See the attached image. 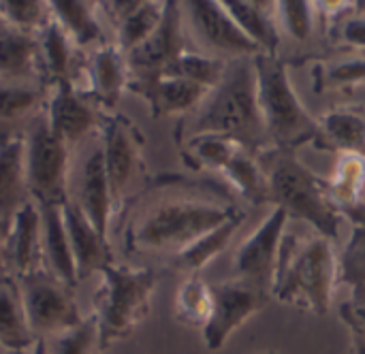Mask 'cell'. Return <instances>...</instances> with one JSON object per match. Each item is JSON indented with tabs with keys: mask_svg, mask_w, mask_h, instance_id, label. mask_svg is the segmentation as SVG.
<instances>
[{
	"mask_svg": "<svg viewBox=\"0 0 365 354\" xmlns=\"http://www.w3.org/2000/svg\"><path fill=\"white\" fill-rule=\"evenodd\" d=\"M314 147L321 152L365 156V107H336L319 120Z\"/></svg>",
	"mask_w": 365,
	"mask_h": 354,
	"instance_id": "obj_22",
	"label": "cell"
},
{
	"mask_svg": "<svg viewBox=\"0 0 365 354\" xmlns=\"http://www.w3.org/2000/svg\"><path fill=\"white\" fill-rule=\"evenodd\" d=\"M38 75L36 36L9 30L0 34V83Z\"/></svg>",
	"mask_w": 365,
	"mask_h": 354,
	"instance_id": "obj_32",
	"label": "cell"
},
{
	"mask_svg": "<svg viewBox=\"0 0 365 354\" xmlns=\"http://www.w3.org/2000/svg\"><path fill=\"white\" fill-rule=\"evenodd\" d=\"M38 205V203H36ZM41 265L47 274L68 286H77L75 263L62 216V203H41Z\"/></svg>",
	"mask_w": 365,
	"mask_h": 354,
	"instance_id": "obj_20",
	"label": "cell"
},
{
	"mask_svg": "<svg viewBox=\"0 0 365 354\" xmlns=\"http://www.w3.org/2000/svg\"><path fill=\"white\" fill-rule=\"evenodd\" d=\"M77 207L83 212L88 222L103 235L107 237L109 233V222L113 214V199L105 173V162H103V150L96 147L83 169H81V182H79V197H77Z\"/></svg>",
	"mask_w": 365,
	"mask_h": 354,
	"instance_id": "obj_23",
	"label": "cell"
},
{
	"mask_svg": "<svg viewBox=\"0 0 365 354\" xmlns=\"http://www.w3.org/2000/svg\"><path fill=\"white\" fill-rule=\"evenodd\" d=\"M212 135L235 141L252 156L272 147L259 109L255 58L229 60L222 81L175 128V141Z\"/></svg>",
	"mask_w": 365,
	"mask_h": 354,
	"instance_id": "obj_2",
	"label": "cell"
},
{
	"mask_svg": "<svg viewBox=\"0 0 365 354\" xmlns=\"http://www.w3.org/2000/svg\"><path fill=\"white\" fill-rule=\"evenodd\" d=\"M182 11L186 36L199 45L197 51L227 62L235 58H255L261 53L259 47L233 21L222 2L190 0L182 2Z\"/></svg>",
	"mask_w": 365,
	"mask_h": 354,
	"instance_id": "obj_9",
	"label": "cell"
},
{
	"mask_svg": "<svg viewBox=\"0 0 365 354\" xmlns=\"http://www.w3.org/2000/svg\"><path fill=\"white\" fill-rule=\"evenodd\" d=\"M165 11V2L141 0L135 11H130L115 26V47L122 56H128L135 47H139L160 24Z\"/></svg>",
	"mask_w": 365,
	"mask_h": 354,
	"instance_id": "obj_34",
	"label": "cell"
},
{
	"mask_svg": "<svg viewBox=\"0 0 365 354\" xmlns=\"http://www.w3.org/2000/svg\"><path fill=\"white\" fill-rule=\"evenodd\" d=\"M351 335V354H365V333L357 329H349Z\"/></svg>",
	"mask_w": 365,
	"mask_h": 354,
	"instance_id": "obj_42",
	"label": "cell"
},
{
	"mask_svg": "<svg viewBox=\"0 0 365 354\" xmlns=\"http://www.w3.org/2000/svg\"><path fill=\"white\" fill-rule=\"evenodd\" d=\"M261 354H276L274 350H267V353H261Z\"/></svg>",
	"mask_w": 365,
	"mask_h": 354,
	"instance_id": "obj_46",
	"label": "cell"
},
{
	"mask_svg": "<svg viewBox=\"0 0 365 354\" xmlns=\"http://www.w3.org/2000/svg\"><path fill=\"white\" fill-rule=\"evenodd\" d=\"M128 92L141 96L150 105V113L154 120L169 115H190L212 92L203 85H197L178 77H152V79H128Z\"/></svg>",
	"mask_w": 365,
	"mask_h": 354,
	"instance_id": "obj_16",
	"label": "cell"
},
{
	"mask_svg": "<svg viewBox=\"0 0 365 354\" xmlns=\"http://www.w3.org/2000/svg\"><path fill=\"white\" fill-rule=\"evenodd\" d=\"M101 150H103V162L105 173L113 199V207H118L133 190L135 184H139L145 177V162H143V145L145 137L122 113L103 115L101 124Z\"/></svg>",
	"mask_w": 365,
	"mask_h": 354,
	"instance_id": "obj_8",
	"label": "cell"
},
{
	"mask_svg": "<svg viewBox=\"0 0 365 354\" xmlns=\"http://www.w3.org/2000/svg\"><path fill=\"white\" fill-rule=\"evenodd\" d=\"M2 263L15 280L43 269L41 265V212L34 201L21 205L4 224Z\"/></svg>",
	"mask_w": 365,
	"mask_h": 354,
	"instance_id": "obj_15",
	"label": "cell"
},
{
	"mask_svg": "<svg viewBox=\"0 0 365 354\" xmlns=\"http://www.w3.org/2000/svg\"><path fill=\"white\" fill-rule=\"evenodd\" d=\"M38 45V75L49 83L73 81V43L60 24L51 17L47 26L36 34Z\"/></svg>",
	"mask_w": 365,
	"mask_h": 354,
	"instance_id": "obj_29",
	"label": "cell"
},
{
	"mask_svg": "<svg viewBox=\"0 0 365 354\" xmlns=\"http://www.w3.org/2000/svg\"><path fill=\"white\" fill-rule=\"evenodd\" d=\"M158 278V271L152 267L133 269L109 265L101 271V284L94 291L92 306L105 348L130 338L148 318Z\"/></svg>",
	"mask_w": 365,
	"mask_h": 354,
	"instance_id": "obj_6",
	"label": "cell"
},
{
	"mask_svg": "<svg viewBox=\"0 0 365 354\" xmlns=\"http://www.w3.org/2000/svg\"><path fill=\"white\" fill-rule=\"evenodd\" d=\"M103 350L107 348L94 314L62 333L36 340L38 354H103Z\"/></svg>",
	"mask_w": 365,
	"mask_h": 354,
	"instance_id": "obj_33",
	"label": "cell"
},
{
	"mask_svg": "<svg viewBox=\"0 0 365 354\" xmlns=\"http://www.w3.org/2000/svg\"><path fill=\"white\" fill-rule=\"evenodd\" d=\"M212 316L205 325L203 342L210 350H220L227 340L257 312L267 308L272 295L240 280L229 278L222 282H212Z\"/></svg>",
	"mask_w": 365,
	"mask_h": 354,
	"instance_id": "obj_11",
	"label": "cell"
},
{
	"mask_svg": "<svg viewBox=\"0 0 365 354\" xmlns=\"http://www.w3.org/2000/svg\"><path fill=\"white\" fill-rule=\"evenodd\" d=\"M334 244L319 233H284L272 299L325 316L340 282V256Z\"/></svg>",
	"mask_w": 365,
	"mask_h": 354,
	"instance_id": "obj_3",
	"label": "cell"
},
{
	"mask_svg": "<svg viewBox=\"0 0 365 354\" xmlns=\"http://www.w3.org/2000/svg\"><path fill=\"white\" fill-rule=\"evenodd\" d=\"M340 282L351 288L365 284V227H353L351 239L340 254Z\"/></svg>",
	"mask_w": 365,
	"mask_h": 354,
	"instance_id": "obj_39",
	"label": "cell"
},
{
	"mask_svg": "<svg viewBox=\"0 0 365 354\" xmlns=\"http://www.w3.org/2000/svg\"><path fill=\"white\" fill-rule=\"evenodd\" d=\"M188 47V36L184 28L182 2L167 0L163 19L158 28L126 58L130 79H152L160 77L169 64H173Z\"/></svg>",
	"mask_w": 365,
	"mask_h": 354,
	"instance_id": "obj_12",
	"label": "cell"
},
{
	"mask_svg": "<svg viewBox=\"0 0 365 354\" xmlns=\"http://www.w3.org/2000/svg\"><path fill=\"white\" fill-rule=\"evenodd\" d=\"M0 17L15 32L36 36L51 19L49 2L38 0H0Z\"/></svg>",
	"mask_w": 365,
	"mask_h": 354,
	"instance_id": "obj_37",
	"label": "cell"
},
{
	"mask_svg": "<svg viewBox=\"0 0 365 354\" xmlns=\"http://www.w3.org/2000/svg\"><path fill=\"white\" fill-rule=\"evenodd\" d=\"M26 137H0V222H6L21 205L32 201L26 184Z\"/></svg>",
	"mask_w": 365,
	"mask_h": 354,
	"instance_id": "obj_24",
	"label": "cell"
},
{
	"mask_svg": "<svg viewBox=\"0 0 365 354\" xmlns=\"http://www.w3.org/2000/svg\"><path fill=\"white\" fill-rule=\"evenodd\" d=\"M130 79L126 58L118 51L115 45L107 43L103 47H96L90 53L88 62V81L90 88L86 90V98L92 100L96 107L111 111L118 100L122 98V92L126 90Z\"/></svg>",
	"mask_w": 365,
	"mask_h": 354,
	"instance_id": "obj_19",
	"label": "cell"
},
{
	"mask_svg": "<svg viewBox=\"0 0 365 354\" xmlns=\"http://www.w3.org/2000/svg\"><path fill=\"white\" fill-rule=\"evenodd\" d=\"M158 194L145 203L126 231L128 252L178 256L225 222L246 214L237 194L220 177L163 175L152 182Z\"/></svg>",
	"mask_w": 365,
	"mask_h": 354,
	"instance_id": "obj_1",
	"label": "cell"
},
{
	"mask_svg": "<svg viewBox=\"0 0 365 354\" xmlns=\"http://www.w3.org/2000/svg\"><path fill=\"white\" fill-rule=\"evenodd\" d=\"M36 340L26 323L17 280L0 278V348L4 353L32 350Z\"/></svg>",
	"mask_w": 365,
	"mask_h": 354,
	"instance_id": "obj_28",
	"label": "cell"
},
{
	"mask_svg": "<svg viewBox=\"0 0 365 354\" xmlns=\"http://www.w3.org/2000/svg\"><path fill=\"white\" fill-rule=\"evenodd\" d=\"M41 98V92L15 85V83H0V120H13L30 111Z\"/></svg>",
	"mask_w": 365,
	"mask_h": 354,
	"instance_id": "obj_40",
	"label": "cell"
},
{
	"mask_svg": "<svg viewBox=\"0 0 365 354\" xmlns=\"http://www.w3.org/2000/svg\"><path fill=\"white\" fill-rule=\"evenodd\" d=\"M64 227L68 235V246L75 263L77 282L90 278L92 274H101L105 267L113 265L111 248L107 237H103L83 216L75 201L66 199L62 203Z\"/></svg>",
	"mask_w": 365,
	"mask_h": 354,
	"instance_id": "obj_17",
	"label": "cell"
},
{
	"mask_svg": "<svg viewBox=\"0 0 365 354\" xmlns=\"http://www.w3.org/2000/svg\"><path fill=\"white\" fill-rule=\"evenodd\" d=\"M51 17L60 24L75 47H103L107 38L101 28L96 2L81 0H51Z\"/></svg>",
	"mask_w": 365,
	"mask_h": 354,
	"instance_id": "obj_27",
	"label": "cell"
},
{
	"mask_svg": "<svg viewBox=\"0 0 365 354\" xmlns=\"http://www.w3.org/2000/svg\"><path fill=\"white\" fill-rule=\"evenodd\" d=\"M340 318L346 329H357L365 333V284L353 286L351 299L340 306Z\"/></svg>",
	"mask_w": 365,
	"mask_h": 354,
	"instance_id": "obj_41",
	"label": "cell"
},
{
	"mask_svg": "<svg viewBox=\"0 0 365 354\" xmlns=\"http://www.w3.org/2000/svg\"><path fill=\"white\" fill-rule=\"evenodd\" d=\"M218 177L229 184V188L250 205L267 203V182L259 165V156H252L248 150L237 147L233 156L225 162Z\"/></svg>",
	"mask_w": 365,
	"mask_h": 354,
	"instance_id": "obj_30",
	"label": "cell"
},
{
	"mask_svg": "<svg viewBox=\"0 0 365 354\" xmlns=\"http://www.w3.org/2000/svg\"><path fill=\"white\" fill-rule=\"evenodd\" d=\"M246 222V214L225 222L222 227H218L216 231L207 233L205 237H201L199 241H195L188 250H184L182 254L171 259V267L180 274H184L186 278L190 276H201V271L218 256L225 252V248L231 244V239L235 237V233L240 231V227Z\"/></svg>",
	"mask_w": 365,
	"mask_h": 354,
	"instance_id": "obj_31",
	"label": "cell"
},
{
	"mask_svg": "<svg viewBox=\"0 0 365 354\" xmlns=\"http://www.w3.org/2000/svg\"><path fill=\"white\" fill-rule=\"evenodd\" d=\"M4 354H38L36 353V346L32 350H19V353H4Z\"/></svg>",
	"mask_w": 365,
	"mask_h": 354,
	"instance_id": "obj_45",
	"label": "cell"
},
{
	"mask_svg": "<svg viewBox=\"0 0 365 354\" xmlns=\"http://www.w3.org/2000/svg\"><path fill=\"white\" fill-rule=\"evenodd\" d=\"M212 316V291L201 276H190L175 295V321L190 329H205Z\"/></svg>",
	"mask_w": 365,
	"mask_h": 354,
	"instance_id": "obj_36",
	"label": "cell"
},
{
	"mask_svg": "<svg viewBox=\"0 0 365 354\" xmlns=\"http://www.w3.org/2000/svg\"><path fill=\"white\" fill-rule=\"evenodd\" d=\"M317 2L306 0H282L278 2V21L297 41H308L314 32Z\"/></svg>",
	"mask_w": 365,
	"mask_h": 354,
	"instance_id": "obj_38",
	"label": "cell"
},
{
	"mask_svg": "<svg viewBox=\"0 0 365 354\" xmlns=\"http://www.w3.org/2000/svg\"><path fill=\"white\" fill-rule=\"evenodd\" d=\"M323 188L338 212L353 227H365V156L338 154L331 177H323Z\"/></svg>",
	"mask_w": 365,
	"mask_h": 354,
	"instance_id": "obj_18",
	"label": "cell"
},
{
	"mask_svg": "<svg viewBox=\"0 0 365 354\" xmlns=\"http://www.w3.org/2000/svg\"><path fill=\"white\" fill-rule=\"evenodd\" d=\"M9 30H11V28H9V26H6V21L0 17V34H4V32H9Z\"/></svg>",
	"mask_w": 365,
	"mask_h": 354,
	"instance_id": "obj_44",
	"label": "cell"
},
{
	"mask_svg": "<svg viewBox=\"0 0 365 354\" xmlns=\"http://www.w3.org/2000/svg\"><path fill=\"white\" fill-rule=\"evenodd\" d=\"M26 184L34 203H64L66 201V171L68 145L60 141L41 115L26 137Z\"/></svg>",
	"mask_w": 365,
	"mask_h": 354,
	"instance_id": "obj_10",
	"label": "cell"
},
{
	"mask_svg": "<svg viewBox=\"0 0 365 354\" xmlns=\"http://www.w3.org/2000/svg\"><path fill=\"white\" fill-rule=\"evenodd\" d=\"M289 66L291 62L280 56H255L259 109L272 147L299 150L308 143L314 145L319 120L299 100L289 77Z\"/></svg>",
	"mask_w": 365,
	"mask_h": 354,
	"instance_id": "obj_5",
	"label": "cell"
},
{
	"mask_svg": "<svg viewBox=\"0 0 365 354\" xmlns=\"http://www.w3.org/2000/svg\"><path fill=\"white\" fill-rule=\"evenodd\" d=\"M45 120L49 124V130L68 147L103 124V115L98 113V109L90 105L81 90L68 79L47 85Z\"/></svg>",
	"mask_w": 365,
	"mask_h": 354,
	"instance_id": "obj_14",
	"label": "cell"
},
{
	"mask_svg": "<svg viewBox=\"0 0 365 354\" xmlns=\"http://www.w3.org/2000/svg\"><path fill=\"white\" fill-rule=\"evenodd\" d=\"M289 216L274 207L267 220L240 246L233 259V278H240L272 295L280 244L287 233Z\"/></svg>",
	"mask_w": 365,
	"mask_h": 354,
	"instance_id": "obj_13",
	"label": "cell"
},
{
	"mask_svg": "<svg viewBox=\"0 0 365 354\" xmlns=\"http://www.w3.org/2000/svg\"><path fill=\"white\" fill-rule=\"evenodd\" d=\"M314 62L312 88L317 94L353 90L357 83L365 81V49L331 47Z\"/></svg>",
	"mask_w": 365,
	"mask_h": 354,
	"instance_id": "obj_25",
	"label": "cell"
},
{
	"mask_svg": "<svg viewBox=\"0 0 365 354\" xmlns=\"http://www.w3.org/2000/svg\"><path fill=\"white\" fill-rule=\"evenodd\" d=\"M227 64H229L227 60L201 53L197 49H186L173 64L167 66V71L163 75L186 79V81H192L207 90H214L222 81V77L227 73Z\"/></svg>",
	"mask_w": 365,
	"mask_h": 354,
	"instance_id": "obj_35",
	"label": "cell"
},
{
	"mask_svg": "<svg viewBox=\"0 0 365 354\" xmlns=\"http://www.w3.org/2000/svg\"><path fill=\"white\" fill-rule=\"evenodd\" d=\"M222 6L242 28V32L259 47L263 56H278L280 21L278 2L272 0H225Z\"/></svg>",
	"mask_w": 365,
	"mask_h": 354,
	"instance_id": "obj_21",
	"label": "cell"
},
{
	"mask_svg": "<svg viewBox=\"0 0 365 354\" xmlns=\"http://www.w3.org/2000/svg\"><path fill=\"white\" fill-rule=\"evenodd\" d=\"M317 17L334 47L365 49V2H317Z\"/></svg>",
	"mask_w": 365,
	"mask_h": 354,
	"instance_id": "obj_26",
	"label": "cell"
},
{
	"mask_svg": "<svg viewBox=\"0 0 365 354\" xmlns=\"http://www.w3.org/2000/svg\"><path fill=\"white\" fill-rule=\"evenodd\" d=\"M17 288L24 316L34 340L62 333L83 321L75 303V288L45 269H36L34 274L19 278Z\"/></svg>",
	"mask_w": 365,
	"mask_h": 354,
	"instance_id": "obj_7",
	"label": "cell"
},
{
	"mask_svg": "<svg viewBox=\"0 0 365 354\" xmlns=\"http://www.w3.org/2000/svg\"><path fill=\"white\" fill-rule=\"evenodd\" d=\"M267 182V203L287 212L289 218L310 224L319 235L338 241L340 216L329 203L323 177L310 171L293 147H269L259 154Z\"/></svg>",
	"mask_w": 365,
	"mask_h": 354,
	"instance_id": "obj_4",
	"label": "cell"
},
{
	"mask_svg": "<svg viewBox=\"0 0 365 354\" xmlns=\"http://www.w3.org/2000/svg\"><path fill=\"white\" fill-rule=\"evenodd\" d=\"M4 224H6V222H0V263H2V244H4Z\"/></svg>",
	"mask_w": 365,
	"mask_h": 354,
	"instance_id": "obj_43",
	"label": "cell"
}]
</instances>
